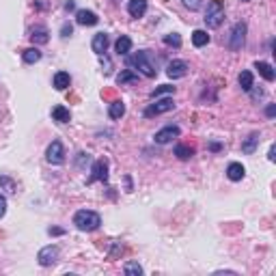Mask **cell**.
<instances>
[{"instance_id": "cell-5", "label": "cell", "mask_w": 276, "mask_h": 276, "mask_svg": "<svg viewBox=\"0 0 276 276\" xmlns=\"http://www.w3.org/2000/svg\"><path fill=\"white\" fill-rule=\"evenodd\" d=\"M246 31H248L246 22H237V24L233 26V31H231V37H229V48L231 50H242V45L246 41Z\"/></svg>"}, {"instance_id": "cell-1", "label": "cell", "mask_w": 276, "mask_h": 276, "mask_svg": "<svg viewBox=\"0 0 276 276\" xmlns=\"http://www.w3.org/2000/svg\"><path fill=\"white\" fill-rule=\"evenodd\" d=\"M74 225L76 229H80V231H95L102 225V216L97 214V211H91V209H80L74 214Z\"/></svg>"}, {"instance_id": "cell-31", "label": "cell", "mask_w": 276, "mask_h": 276, "mask_svg": "<svg viewBox=\"0 0 276 276\" xmlns=\"http://www.w3.org/2000/svg\"><path fill=\"white\" fill-rule=\"evenodd\" d=\"M181 2H184V7L190 11H198L203 7V0H181Z\"/></svg>"}, {"instance_id": "cell-8", "label": "cell", "mask_w": 276, "mask_h": 276, "mask_svg": "<svg viewBox=\"0 0 276 276\" xmlns=\"http://www.w3.org/2000/svg\"><path fill=\"white\" fill-rule=\"evenodd\" d=\"M58 252H61V250H58V246H56V244H50V246H45V248H41V250H39V255H37L39 266L48 268V266H52V263H56Z\"/></svg>"}, {"instance_id": "cell-25", "label": "cell", "mask_w": 276, "mask_h": 276, "mask_svg": "<svg viewBox=\"0 0 276 276\" xmlns=\"http://www.w3.org/2000/svg\"><path fill=\"white\" fill-rule=\"evenodd\" d=\"M192 43H195L197 48H203V45L209 43V35L205 31H195L192 33Z\"/></svg>"}, {"instance_id": "cell-13", "label": "cell", "mask_w": 276, "mask_h": 276, "mask_svg": "<svg viewBox=\"0 0 276 276\" xmlns=\"http://www.w3.org/2000/svg\"><path fill=\"white\" fill-rule=\"evenodd\" d=\"M31 39H33V43L35 45H43V43H48L50 41V33H48V28L45 26H35L33 31H31Z\"/></svg>"}, {"instance_id": "cell-22", "label": "cell", "mask_w": 276, "mask_h": 276, "mask_svg": "<svg viewBox=\"0 0 276 276\" xmlns=\"http://www.w3.org/2000/svg\"><path fill=\"white\" fill-rule=\"evenodd\" d=\"M108 115H110V119H121V117L125 115V104L119 102V99L113 102L110 104V108H108Z\"/></svg>"}, {"instance_id": "cell-18", "label": "cell", "mask_w": 276, "mask_h": 276, "mask_svg": "<svg viewBox=\"0 0 276 276\" xmlns=\"http://www.w3.org/2000/svg\"><path fill=\"white\" fill-rule=\"evenodd\" d=\"M259 140H261V136H259V132H252L248 138L242 143V154H255V149H257V145H259Z\"/></svg>"}, {"instance_id": "cell-2", "label": "cell", "mask_w": 276, "mask_h": 276, "mask_svg": "<svg viewBox=\"0 0 276 276\" xmlns=\"http://www.w3.org/2000/svg\"><path fill=\"white\" fill-rule=\"evenodd\" d=\"M130 65H134L138 69L143 76H147V78H156V74H158V69L156 65L151 63V58H149V52L147 50H140L136 52V54L132 56V61H130Z\"/></svg>"}, {"instance_id": "cell-6", "label": "cell", "mask_w": 276, "mask_h": 276, "mask_svg": "<svg viewBox=\"0 0 276 276\" xmlns=\"http://www.w3.org/2000/svg\"><path fill=\"white\" fill-rule=\"evenodd\" d=\"M95 181H108V160L106 158H99L91 166L89 184H95Z\"/></svg>"}, {"instance_id": "cell-39", "label": "cell", "mask_w": 276, "mask_h": 276, "mask_svg": "<svg viewBox=\"0 0 276 276\" xmlns=\"http://www.w3.org/2000/svg\"><path fill=\"white\" fill-rule=\"evenodd\" d=\"M242 2H250V0H242Z\"/></svg>"}, {"instance_id": "cell-12", "label": "cell", "mask_w": 276, "mask_h": 276, "mask_svg": "<svg viewBox=\"0 0 276 276\" xmlns=\"http://www.w3.org/2000/svg\"><path fill=\"white\" fill-rule=\"evenodd\" d=\"M108 45H110V39H108V35H106V33H97L95 37H93V41H91L93 52H95V54H99V56H102L104 52L108 50Z\"/></svg>"}, {"instance_id": "cell-4", "label": "cell", "mask_w": 276, "mask_h": 276, "mask_svg": "<svg viewBox=\"0 0 276 276\" xmlns=\"http://www.w3.org/2000/svg\"><path fill=\"white\" fill-rule=\"evenodd\" d=\"M45 160L50 164H54V166L65 162V147H63L61 140H52L48 145V149H45Z\"/></svg>"}, {"instance_id": "cell-3", "label": "cell", "mask_w": 276, "mask_h": 276, "mask_svg": "<svg viewBox=\"0 0 276 276\" xmlns=\"http://www.w3.org/2000/svg\"><path fill=\"white\" fill-rule=\"evenodd\" d=\"M203 20L207 24V28H218L225 22V7H222L220 0H211L207 4V11H205Z\"/></svg>"}, {"instance_id": "cell-30", "label": "cell", "mask_w": 276, "mask_h": 276, "mask_svg": "<svg viewBox=\"0 0 276 276\" xmlns=\"http://www.w3.org/2000/svg\"><path fill=\"white\" fill-rule=\"evenodd\" d=\"M164 43L173 45V48H181V37L177 33H168V35H164Z\"/></svg>"}, {"instance_id": "cell-16", "label": "cell", "mask_w": 276, "mask_h": 276, "mask_svg": "<svg viewBox=\"0 0 276 276\" xmlns=\"http://www.w3.org/2000/svg\"><path fill=\"white\" fill-rule=\"evenodd\" d=\"M52 84H54L56 91H65L69 84H72V76L67 72H56L54 78H52Z\"/></svg>"}, {"instance_id": "cell-11", "label": "cell", "mask_w": 276, "mask_h": 276, "mask_svg": "<svg viewBox=\"0 0 276 276\" xmlns=\"http://www.w3.org/2000/svg\"><path fill=\"white\" fill-rule=\"evenodd\" d=\"M76 22H78L80 26H95L99 22V17L89 9H78L76 11Z\"/></svg>"}, {"instance_id": "cell-27", "label": "cell", "mask_w": 276, "mask_h": 276, "mask_svg": "<svg viewBox=\"0 0 276 276\" xmlns=\"http://www.w3.org/2000/svg\"><path fill=\"white\" fill-rule=\"evenodd\" d=\"M171 93H175V86H171V84H162V86H158L156 91H151V99H158L160 95H171Z\"/></svg>"}, {"instance_id": "cell-35", "label": "cell", "mask_w": 276, "mask_h": 276, "mask_svg": "<svg viewBox=\"0 0 276 276\" xmlns=\"http://www.w3.org/2000/svg\"><path fill=\"white\" fill-rule=\"evenodd\" d=\"M266 115L270 117V119H272V117L276 115V106H274V104H270V106H268V108H266Z\"/></svg>"}, {"instance_id": "cell-32", "label": "cell", "mask_w": 276, "mask_h": 276, "mask_svg": "<svg viewBox=\"0 0 276 276\" xmlns=\"http://www.w3.org/2000/svg\"><path fill=\"white\" fill-rule=\"evenodd\" d=\"M72 33H74L72 24H69V22H65V24L61 26V37H65V39H67V37H69V35H72Z\"/></svg>"}, {"instance_id": "cell-29", "label": "cell", "mask_w": 276, "mask_h": 276, "mask_svg": "<svg viewBox=\"0 0 276 276\" xmlns=\"http://www.w3.org/2000/svg\"><path fill=\"white\" fill-rule=\"evenodd\" d=\"M0 188H2L4 192H9V195H13L15 192V181L11 177H4V175H0Z\"/></svg>"}, {"instance_id": "cell-20", "label": "cell", "mask_w": 276, "mask_h": 276, "mask_svg": "<svg viewBox=\"0 0 276 276\" xmlns=\"http://www.w3.org/2000/svg\"><path fill=\"white\" fill-rule=\"evenodd\" d=\"M115 50H117V54L119 56H125L127 52L132 50V39L127 37V35H121V37L117 39V43H115Z\"/></svg>"}, {"instance_id": "cell-14", "label": "cell", "mask_w": 276, "mask_h": 276, "mask_svg": "<svg viewBox=\"0 0 276 276\" xmlns=\"http://www.w3.org/2000/svg\"><path fill=\"white\" fill-rule=\"evenodd\" d=\"M147 0H130L127 2V13H130L132 17H143L147 13Z\"/></svg>"}, {"instance_id": "cell-28", "label": "cell", "mask_w": 276, "mask_h": 276, "mask_svg": "<svg viewBox=\"0 0 276 276\" xmlns=\"http://www.w3.org/2000/svg\"><path fill=\"white\" fill-rule=\"evenodd\" d=\"M123 272H125L127 276H140L145 272L143 268L138 266V263H134V261H130V263H125V266H123Z\"/></svg>"}, {"instance_id": "cell-38", "label": "cell", "mask_w": 276, "mask_h": 276, "mask_svg": "<svg viewBox=\"0 0 276 276\" xmlns=\"http://www.w3.org/2000/svg\"><path fill=\"white\" fill-rule=\"evenodd\" d=\"M65 9H67V11H72V9H74V0H69V2H65Z\"/></svg>"}, {"instance_id": "cell-33", "label": "cell", "mask_w": 276, "mask_h": 276, "mask_svg": "<svg viewBox=\"0 0 276 276\" xmlns=\"http://www.w3.org/2000/svg\"><path fill=\"white\" fill-rule=\"evenodd\" d=\"M4 214H7V198L0 195V218H2Z\"/></svg>"}, {"instance_id": "cell-23", "label": "cell", "mask_w": 276, "mask_h": 276, "mask_svg": "<svg viewBox=\"0 0 276 276\" xmlns=\"http://www.w3.org/2000/svg\"><path fill=\"white\" fill-rule=\"evenodd\" d=\"M175 156H177L179 160H190V158L195 156V149H192L190 145H177L175 147Z\"/></svg>"}, {"instance_id": "cell-24", "label": "cell", "mask_w": 276, "mask_h": 276, "mask_svg": "<svg viewBox=\"0 0 276 276\" xmlns=\"http://www.w3.org/2000/svg\"><path fill=\"white\" fill-rule=\"evenodd\" d=\"M22 58H24V63H28V65H33V63L41 61V50H39V48H28V50H24V54H22Z\"/></svg>"}, {"instance_id": "cell-15", "label": "cell", "mask_w": 276, "mask_h": 276, "mask_svg": "<svg viewBox=\"0 0 276 276\" xmlns=\"http://www.w3.org/2000/svg\"><path fill=\"white\" fill-rule=\"evenodd\" d=\"M244 175H246V168L239 162H231L227 166V177L231 179V181H242Z\"/></svg>"}, {"instance_id": "cell-34", "label": "cell", "mask_w": 276, "mask_h": 276, "mask_svg": "<svg viewBox=\"0 0 276 276\" xmlns=\"http://www.w3.org/2000/svg\"><path fill=\"white\" fill-rule=\"evenodd\" d=\"M48 233H50V236H63L65 231H63V229H56V227H50Z\"/></svg>"}, {"instance_id": "cell-17", "label": "cell", "mask_w": 276, "mask_h": 276, "mask_svg": "<svg viewBox=\"0 0 276 276\" xmlns=\"http://www.w3.org/2000/svg\"><path fill=\"white\" fill-rule=\"evenodd\" d=\"M255 69H259V76H261L263 80L274 82L276 74H274V67L270 65V63H266V61H257V63H255Z\"/></svg>"}, {"instance_id": "cell-36", "label": "cell", "mask_w": 276, "mask_h": 276, "mask_svg": "<svg viewBox=\"0 0 276 276\" xmlns=\"http://www.w3.org/2000/svg\"><path fill=\"white\" fill-rule=\"evenodd\" d=\"M222 145L220 143H209V151H220Z\"/></svg>"}, {"instance_id": "cell-10", "label": "cell", "mask_w": 276, "mask_h": 276, "mask_svg": "<svg viewBox=\"0 0 276 276\" xmlns=\"http://www.w3.org/2000/svg\"><path fill=\"white\" fill-rule=\"evenodd\" d=\"M186 74H188V63L186 61H171V63H168V67H166V76H168V78L177 80V78H184Z\"/></svg>"}, {"instance_id": "cell-37", "label": "cell", "mask_w": 276, "mask_h": 276, "mask_svg": "<svg viewBox=\"0 0 276 276\" xmlns=\"http://www.w3.org/2000/svg\"><path fill=\"white\" fill-rule=\"evenodd\" d=\"M268 158H270V162H274V160H276V156H274V147H270V154H268Z\"/></svg>"}, {"instance_id": "cell-26", "label": "cell", "mask_w": 276, "mask_h": 276, "mask_svg": "<svg viewBox=\"0 0 276 276\" xmlns=\"http://www.w3.org/2000/svg\"><path fill=\"white\" fill-rule=\"evenodd\" d=\"M239 86H242L244 91H250L252 84H255V78H252V72H242L239 74Z\"/></svg>"}, {"instance_id": "cell-7", "label": "cell", "mask_w": 276, "mask_h": 276, "mask_svg": "<svg viewBox=\"0 0 276 276\" xmlns=\"http://www.w3.org/2000/svg\"><path fill=\"white\" fill-rule=\"evenodd\" d=\"M175 108V102L171 97H164V99H158L156 104H151V106H147L145 108V117H158V115H164V113H168V110H173Z\"/></svg>"}, {"instance_id": "cell-21", "label": "cell", "mask_w": 276, "mask_h": 276, "mask_svg": "<svg viewBox=\"0 0 276 276\" xmlns=\"http://www.w3.org/2000/svg\"><path fill=\"white\" fill-rule=\"evenodd\" d=\"M130 82H138V74L132 72V69H123V72L117 76V84H130Z\"/></svg>"}, {"instance_id": "cell-19", "label": "cell", "mask_w": 276, "mask_h": 276, "mask_svg": "<svg viewBox=\"0 0 276 276\" xmlns=\"http://www.w3.org/2000/svg\"><path fill=\"white\" fill-rule=\"evenodd\" d=\"M52 119L58 123H69L72 121V113H69V108H65V106H54L52 108Z\"/></svg>"}, {"instance_id": "cell-9", "label": "cell", "mask_w": 276, "mask_h": 276, "mask_svg": "<svg viewBox=\"0 0 276 276\" xmlns=\"http://www.w3.org/2000/svg\"><path fill=\"white\" fill-rule=\"evenodd\" d=\"M181 134V130L177 125H166V127H162V130H158L156 132V136H154V140L158 145H166V143H171L173 138H177Z\"/></svg>"}]
</instances>
